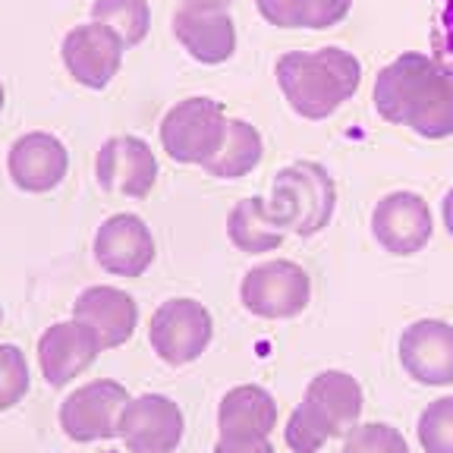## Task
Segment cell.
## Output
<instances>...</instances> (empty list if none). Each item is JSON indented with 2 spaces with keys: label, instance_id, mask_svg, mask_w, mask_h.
<instances>
[{
  "label": "cell",
  "instance_id": "cell-3",
  "mask_svg": "<svg viewBox=\"0 0 453 453\" xmlns=\"http://www.w3.org/2000/svg\"><path fill=\"white\" fill-rule=\"evenodd\" d=\"M365 394L349 372L327 368L309 381L303 403L290 412L283 441L293 453H319L327 441L347 438L362 418Z\"/></svg>",
  "mask_w": 453,
  "mask_h": 453
},
{
  "label": "cell",
  "instance_id": "cell-11",
  "mask_svg": "<svg viewBox=\"0 0 453 453\" xmlns=\"http://www.w3.org/2000/svg\"><path fill=\"white\" fill-rule=\"evenodd\" d=\"M434 234L432 208L418 192H388L372 208V236L390 255H416L428 246Z\"/></svg>",
  "mask_w": 453,
  "mask_h": 453
},
{
  "label": "cell",
  "instance_id": "cell-22",
  "mask_svg": "<svg viewBox=\"0 0 453 453\" xmlns=\"http://www.w3.org/2000/svg\"><path fill=\"white\" fill-rule=\"evenodd\" d=\"M92 22L113 28L127 48L145 42L151 28L149 0H92Z\"/></svg>",
  "mask_w": 453,
  "mask_h": 453
},
{
  "label": "cell",
  "instance_id": "cell-10",
  "mask_svg": "<svg viewBox=\"0 0 453 453\" xmlns=\"http://www.w3.org/2000/svg\"><path fill=\"white\" fill-rule=\"evenodd\" d=\"M95 180L113 196L145 198L157 183V157L139 135H111L95 155Z\"/></svg>",
  "mask_w": 453,
  "mask_h": 453
},
{
  "label": "cell",
  "instance_id": "cell-21",
  "mask_svg": "<svg viewBox=\"0 0 453 453\" xmlns=\"http://www.w3.org/2000/svg\"><path fill=\"white\" fill-rule=\"evenodd\" d=\"M265 157V139L262 133L249 120H226L224 145L220 151L205 164V170L218 180H240L252 173Z\"/></svg>",
  "mask_w": 453,
  "mask_h": 453
},
{
  "label": "cell",
  "instance_id": "cell-13",
  "mask_svg": "<svg viewBox=\"0 0 453 453\" xmlns=\"http://www.w3.org/2000/svg\"><path fill=\"white\" fill-rule=\"evenodd\" d=\"M92 255L101 271L113 277H142L155 262V236L139 214H111L95 230Z\"/></svg>",
  "mask_w": 453,
  "mask_h": 453
},
{
  "label": "cell",
  "instance_id": "cell-24",
  "mask_svg": "<svg viewBox=\"0 0 453 453\" xmlns=\"http://www.w3.org/2000/svg\"><path fill=\"white\" fill-rule=\"evenodd\" d=\"M340 453H410V444L400 428L388 422H359L343 438Z\"/></svg>",
  "mask_w": 453,
  "mask_h": 453
},
{
  "label": "cell",
  "instance_id": "cell-31",
  "mask_svg": "<svg viewBox=\"0 0 453 453\" xmlns=\"http://www.w3.org/2000/svg\"><path fill=\"white\" fill-rule=\"evenodd\" d=\"M441 218H444L447 234H450V240H453V189L447 192L444 202H441Z\"/></svg>",
  "mask_w": 453,
  "mask_h": 453
},
{
  "label": "cell",
  "instance_id": "cell-30",
  "mask_svg": "<svg viewBox=\"0 0 453 453\" xmlns=\"http://www.w3.org/2000/svg\"><path fill=\"white\" fill-rule=\"evenodd\" d=\"M183 7H196V10H230L234 0H180Z\"/></svg>",
  "mask_w": 453,
  "mask_h": 453
},
{
  "label": "cell",
  "instance_id": "cell-32",
  "mask_svg": "<svg viewBox=\"0 0 453 453\" xmlns=\"http://www.w3.org/2000/svg\"><path fill=\"white\" fill-rule=\"evenodd\" d=\"M4 101H7V88H4V82H0V111H4Z\"/></svg>",
  "mask_w": 453,
  "mask_h": 453
},
{
  "label": "cell",
  "instance_id": "cell-9",
  "mask_svg": "<svg viewBox=\"0 0 453 453\" xmlns=\"http://www.w3.org/2000/svg\"><path fill=\"white\" fill-rule=\"evenodd\" d=\"M186 416L164 394L133 396L120 412L117 438L129 453H173L183 444Z\"/></svg>",
  "mask_w": 453,
  "mask_h": 453
},
{
  "label": "cell",
  "instance_id": "cell-5",
  "mask_svg": "<svg viewBox=\"0 0 453 453\" xmlns=\"http://www.w3.org/2000/svg\"><path fill=\"white\" fill-rule=\"evenodd\" d=\"M157 133H161V149L167 151L170 161L205 167L224 145V104L208 98V95L183 98L164 113Z\"/></svg>",
  "mask_w": 453,
  "mask_h": 453
},
{
  "label": "cell",
  "instance_id": "cell-1",
  "mask_svg": "<svg viewBox=\"0 0 453 453\" xmlns=\"http://www.w3.org/2000/svg\"><path fill=\"white\" fill-rule=\"evenodd\" d=\"M378 117L394 127L412 129L422 139L453 135V79L432 54L406 50L375 76Z\"/></svg>",
  "mask_w": 453,
  "mask_h": 453
},
{
  "label": "cell",
  "instance_id": "cell-8",
  "mask_svg": "<svg viewBox=\"0 0 453 453\" xmlns=\"http://www.w3.org/2000/svg\"><path fill=\"white\" fill-rule=\"evenodd\" d=\"M133 396L120 381L111 378H98L73 394L60 403V428L70 441L76 444H95V441H111L117 438L120 428V412Z\"/></svg>",
  "mask_w": 453,
  "mask_h": 453
},
{
  "label": "cell",
  "instance_id": "cell-27",
  "mask_svg": "<svg viewBox=\"0 0 453 453\" xmlns=\"http://www.w3.org/2000/svg\"><path fill=\"white\" fill-rule=\"evenodd\" d=\"M432 57L453 79V0H438L432 19Z\"/></svg>",
  "mask_w": 453,
  "mask_h": 453
},
{
  "label": "cell",
  "instance_id": "cell-17",
  "mask_svg": "<svg viewBox=\"0 0 453 453\" xmlns=\"http://www.w3.org/2000/svg\"><path fill=\"white\" fill-rule=\"evenodd\" d=\"M73 319L85 321V325L92 327L104 349H117L127 340H133L135 327H139V305L120 287L95 283V287H85L76 296Z\"/></svg>",
  "mask_w": 453,
  "mask_h": 453
},
{
  "label": "cell",
  "instance_id": "cell-4",
  "mask_svg": "<svg viewBox=\"0 0 453 453\" xmlns=\"http://www.w3.org/2000/svg\"><path fill=\"white\" fill-rule=\"evenodd\" d=\"M268 205L287 234L309 240L331 224L334 211H337V183L321 164L296 161L277 170Z\"/></svg>",
  "mask_w": 453,
  "mask_h": 453
},
{
  "label": "cell",
  "instance_id": "cell-19",
  "mask_svg": "<svg viewBox=\"0 0 453 453\" xmlns=\"http://www.w3.org/2000/svg\"><path fill=\"white\" fill-rule=\"evenodd\" d=\"M220 438H271L277 428V400L262 384H240L218 403Z\"/></svg>",
  "mask_w": 453,
  "mask_h": 453
},
{
  "label": "cell",
  "instance_id": "cell-18",
  "mask_svg": "<svg viewBox=\"0 0 453 453\" xmlns=\"http://www.w3.org/2000/svg\"><path fill=\"white\" fill-rule=\"evenodd\" d=\"M173 38L192 60L205 66L226 64L236 50V26L226 10L180 7L173 13Z\"/></svg>",
  "mask_w": 453,
  "mask_h": 453
},
{
  "label": "cell",
  "instance_id": "cell-26",
  "mask_svg": "<svg viewBox=\"0 0 453 453\" xmlns=\"http://www.w3.org/2000/svg\"><path fill=\"white\" fill-rule=\"evenodd\" d=\"M353 0H299V28H334L347 19Z\"/></svg>",
  "mask_w": 453,
  "mask_h": 453
},
{
  "label": "cell",
  "instance_id": "cell-25",
  "mask_svg": "<svg viewBox=\"0 0 453 453\" xmlns=\"http://www.w3.org/2000/svg\"><path fill=\"white\" fill-rule=\"evenodd\" d=\"M28 362L16 343H0V412L13 410L28 394Z\"/></svg>",
  "mask_w": 453,
  "mask_h": 453
},
{
  "label": "cell",
  "instance_id": "cell-14",
  "mask_svg": "<svg viewBox=\"0 0 453 453\" xmlns=\"http://www.w3.org/2000/svg\"><path fill=\"white\" fill-rule=\"evenodd\" d=\"M400 365L422 388L453 384V325L418 319L400 334Z\"/></svg>",
  "mask_w": 453,
  "mask_h": 453
},
{
  "label": "cell",
  "instance_id": "cell-7",
  "mask_svg": "<svg viewBox=\"0 0 453 453\" xmlns=\"http://www.w3.org/2000/svg\"><path fill=\"white\" fill-rule=\"evenodd\" d=\"M214 337L211 311L198 299H167L155 309L149 325V343L167 365H189L205 353Z\"/></svg>",
  "mask_w": 453,
  "mask_h": 453
},
{
  "label": "cell",
  "instance_id": "cell-15",
  "mask_svg": "<svg viewBox=\"0 0 453 453\" xmlns=\"http://www.w3.org/2000/svg\"><path fill=\"white\" fill-rule=\"evenodd\" d=\"M101 340L92 327L79 319L57 321L38 337V365L50 388H66L79 378L101 353Z\"/></svg>",
  "mask_w": 453,
  "mask_h": 453
},
{
  "label": "cell",
  "instance_id": "cell-33",
  "mask_svg": "<svg viewBox=\"0 0 453 453\" xmlns=\"http://www.w3.org/2000/svg\"><path fill=\"white\" fill-rule=\"evenodd\" d=\"M0 325H4V309H0Z\"/></svg>",
  "mask_w": 453,
  "mask_h": 453
},
{
  "label": "cell",
  "instance_id": "cell-23",
  "mask_svg": "<svg viewBox=\"0 0 453 453\" xmlns=\"http://www.w3.org/2000/svg\"><path fill=\"white\" fill-rule=\"evenodd\" d=\"M416 434L425 453H453V396H438L425 406Z\"/></svg>",
  "mask_w": 453,
  "mask_h": 453
},
{
  "label": "cell",
  "instance_id": "cell-20",
  "mask_svg": "<svg viewBox=\"0 0 453 453\" xmlns=\"http://www.w3.org/2000/svg\"><path fill=\"white\" fill-rule=\"evenodd\" d=\"M226 236L240 252L249 255H262L274 252L277 246H283L287 240V230L280 226V220L271 211L268 198L262 196H249L240 198L230 214H226Z\"/></svg>",
  "mask_w": 453,
  "mask_h": 453
},
{
  "label": "cell",
  "instance_id": "cell-12",
  "mask_svg": "<svg viewBox=\"0 0 453 453\" xmlns=\"http://www.w3.org/2000/svg\"><path fill=\"white\" fill-rule=\"evenodd\" d=\"M123 50H127L123 38L101 22H85V26L70 28L60 44L66 73L92 92H101L113 82V76L120 73Z\"/></svg>",
  "mask_w": 453,
  "mask_h": 453
},
{
  "label": "cell",
  "instance_id": "cell-16",
  "mask_svg": "<svg viewBox=\"0 0 453 453\" xmlns=\"http://www.w3.org/2000/svg\"><path fill=\"white\" fill-rule=\"evenodd\" d=\"M70 170V155L66 145L54 133H26L10 145L7 151V173L16 189L42 196L64 183Z\"/></svg>",
  "mask_w": 453,
  "mask_h": 453
},
{
  "label": "cell",
  "instance_id": "cell-6",
  "mask_svg": "<svg viewBox=\"0 0 453 453\" xmlns=\"http://www.w3.org/2000/svg\"><path fill=\"white\" fill-rule=\"evenodd\" d=\"M311 299V277L303 265L290 258H274L246 271L240 283V303L255 319L283 321L296 319L309 309Z\"/></svg>",
  "mask_w": 453,
  "mask_h": 453
},
{
  "label": "cell",
  "instance_id": "cell-28",
  "mask_svg": "<svg viewBox=\"0 0 453 453\" xmlns=\"http://www.w3.org/2000/svg\"><path fill=\"white\" fill-rule=\"evenodd\" d=\"M255 7L268 26L299 28V0H255Z\"/></svg>",
  "mask_w": 453,
  "mask_h": 453
},
{
  "label": "cell",
  "instance_id": "cell-29",
  "mask_svg": "<svg viewBox=\"0 0 453 453\" xmlns=\"http://www.w3.org/2000/svg\"><path fill=\"white\" fill-rule=\"evenodd\" d=\"M214 453H277L271 438H218Z\"/></svg>",
  "mask_w": 453,
  "mask_h": 453
},
{
  "label": "cell",
  "instance_id": "cell-2",
  "mask_svg": "<svg viewBox=\"0 0 453 453\" xmlns=\"http://www.w3.org/2000/svg\"><path fill=\"white\" fill-rule=\"evenodd\" d=\"M274 76L283 98L303 120H327L362 85V64L353 50L319 48L277 57Z\"/></svg>",
  "mask_w": 453,
  "mask_h": 453
}]
</instances>
